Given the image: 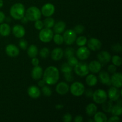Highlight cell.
<instances>
[{"instance_id": "obj_2", "label": "cell", "mask_w": 122, "mask_h": 122, "mask_svg": "<svg viewBox=\"0 0 122 122\" xmlns=\"http://www.w3.org/2000/svg\"><path fill=\"white\" fill-rule=\"evenodd\" d=\"M10 15L13 19L15 20H21V18L25 16V6L21 3H16L11 6L10 10Z\"/></svg>"}, {"instance_id": "obj_22", "label": "cell", "mask_w": 122, "mask_h": 122, "mask_svg": "<svg viewBox=\"0 0 122 122\" xmlns=\"http://www.w3.org/2000/svg\"><path fill=\"white\" fill-rule=\"evenodd\" d=\"M99 79H100V81L103 84L106 85H111V80L110 77L107 71H102L99 74Z\"/></svg>"}, {"instance_id": "obj_37", "label": "cell", "mask_w": 122, "mask_h": 122, "mask_svg": "<svg viewBox=\"0 0 122 122\" xmlns=\"http://www.w3.org/2000/svg\"><path fill=\"white\" fill-rule=\"evenodd\" d=\"M74 54H75V50L71 47L67 48L65 52H64V55H65V57L67 58L73 57V56H74Z\"/></svg>"}, {"instance_id": "obj_52", "label": "cell", "mask_w": 122, "mask_h": 122, "mask_svg": "<svg viewBox=\"0 0 122 122\" xmlns=\"http://www.w3.org/2000/svg\"><path fill=\"white\" fill-rule=\"evenodd\" d=\"M45 84H46V83H45V82L44 81V80H40V81L38 82V86L40 87H42V88L45 85Z\"/></svg>"}, {"instance_id": "obj_44", "label": "cell", "mask_w": 122, "mask_h": 122, "mask_svg": "<svg viewBox=\"0 0 122 122\" xmlns=\"http://www.w3.org/2000/svg\"><path fill=\"white\" fill-rule=\"evenodd\" d=\"M63 120L64 122H70L72 120V116L69 113H67L63 116Z\"/></svg>"}, {"instance_id": "obj_34", "label": "cell", "mask_w": 122, "mask_h": 122, "mask_svg": "<svg viewBox=\"0 0 122 122\" xmlns=\"http://www.w3.org/2000/svg\"><path fill=\"white\" fill-rule=\"evenodd\" d=\"M72 70V67L70 66L68 63H63L61 67V70L64 73L71 72Z\"/></svg>"}, {"instance_id": "obj_17", "label": "cell", "mask_w": 122, "mask_h": 122, "mask_svg": "<svg viewBox=\"0 0 122 122\" xmlns=\"http://www.w3.org/2000/svg\"><path fill=\"white\" fill-rule=\"evenodd\" d=\"M89 71H91L94 73H97L101 70L102 67V64L100 63V61L97 60L92 61L88 65Z\"/></svg>"}, {"instance_id": "obj_55", "label": "cell", "mask_w": 122, "mask_h": 122, "mask_svg": "<svg viewBox=\"0 0 122 122\" xmlns=\"http://www.w3.org/2000/svg\"><path fill=\"white\" fill-rule=\"evenodd\" d=\"M3 1H2V0H0V8H1V7L3 6Z\"/></svg>"}, {"instance_id": "obj_1", "label": "cell", "mask_w": 122, "mask_h": 122, "mask_svg": "<svg viewBox=\"0 0 122 122\" xmlns=\"http://www.w3.org/2000/svg\"><path fill=\"white\" fill-rule=\"evenodd\" d=\"M42 76L43 79L46 84L53 85L59 79V71L56 67L50 66L46 68Z\"/></svg>"}, {"instance_id": "obj_6", "label": "cell", "mask_w": 122, "mask_h": 122, "mask_svg": "<svg viewBox=\"0 0 122 122\" xmlns=\"http://www.w3.org/2000/svg\"><path fill=\"white\" fill-rule=\"evenodd\" d=\"M40 32L39 33V39L42 42L48 43L50 42L52 40L53 38V32L51 29L44 28L40 30Z\"/></svg>"}, {"instance_id": "obj_15", "label": "cell", "mask_w": 122, "mask_h": 122, "mask_svg": "<svg viewBox=\"0 0 122 122\" xmlns=\"http://www.w3.org/2000/svg\"><path fill=\"white\" fill-rule=\"evenodd\" d=\"M6 54L9 57H15L19 54V50L17 46L13 44H9L5 48Z\"/></svg>"}, {"instance_id": "obj_40", "label": "cell", "mask_w": 122, "mask_h": 122, "mask_svg": "<svg viewBox=\"0 0 122 122\" xmlns=\"http://www.w3.org/2000/svg\"><path fill=\"white\" fill-rule=\"evenodd\" d=\"M84 29H85V27L83 25H77V26H75L73 30L76 34H81V33H83Z\"/></svg>"}, {"instance_id": "obj_29", "label": "cell", "mask_w": 122, "mask_h": 122, "mask_svg": "<svg viewBox=\"0 0 122 122\" xmlns=\"http://www.w3.org/2000/svg\"><path fill=\"white\" fill-rule=\"evenodd\" d=\"M102 104V110L104 112H106V113H110L112 107L113 106V101H112L111 100H110V101L106 100Z\"/></svg>"}, {"instance_id": "obj_43", "label": "cell", "mask_w": 122, "mask_h": 122, "mask_svg": "<svg viewBox=\"0 0 122 122\" xmlns=\"http://www.w3.org/2000/svg\"><path fill=\"white\" fill-rule=\"evenodd\" d=\"M19 46L23 50H26L27 46V42L25 39H21L19 42Z\"/></svg>"}, {"instance_id": "obj_56", "label": "cell", "mask_w": 122, "mask_h": 122, "mask_svg": "<svg viewBox=\"0 0 122 122\" xmlns=\"http://www.w3.org/2000/svg\"><path fill=\"white\" fill-rule=\"evenodd\" d=\"M88 121H89V122H94V120H88Z\"/></svg>"}, {"instance_id": "obj_39", "label": "cell", "mask_w": 122, "mask_h": 122, "mask_svg": "<svg viewBox=\"0 0 122 122\" xmlns=\"http://www.w3.org/2000/svg\"><path fill=\"white\" fill-rule=\"evenodd\" d=\"M78 62L79 61L78 60H77V58H76V57H74V56L68 58L67 63L71 67H75V66L78 63Z\"/></svg>"}, {"instance_id": "obj_33", "label": "cell", "mask_w": 122, "mask_h": 122, "mask_svg": "<svg viewBox=\"0 0 122 122\" xmlns=\"http://www.w3.org/2000/svg\"><path fill=\"white\" fill-rule=\"evenodd\" d=\"M76 42L77 45L79 46H84L86 45L87 42V38L84 36H79L76 39Z\"/></svg>"}, {"instance_id": "obj_51", "label": "cell", "mask_w": 122, "mask_h": 122, "mask_svg": "<svg viewBox=\"0 0 122 122\" xmlns=\"http://www.w3.org/2000/svg\"><path fill=\"white\" fill-rule=\"evenodd\" d=\"M74 121L75 122H82L83 121V117H82V116L78 115L75 117Z\"/></svg>"}, {"instance_id": "obj_14", "label": "cell", "mask_w": 122, "mask_h": 122, "mask_svg": "<svg viewBox=\"0 0 122 122\" xmlns=\"http://www.w3.org/2000/svg\"><path fill=\"white\" fill-rule=\"evenodd\" d=\"M98 59L102 65L106 64L107 63H109L111 60V55L108 52L106 51H101L97 55Z\"/></svg>"}, {"instance_id": "obj_24", "label": "cell", "mask_w": 122, "mask_h": 122, "mask_svg": "<svg viewBox=\"0 0 122 122\" xmlns=\"http://www.w3.org/2000/svg\"><path fill=\"white\" fill-rule=\"evenodd\" d=\"M11 32L10 26L7 23H2L0 25V35L2 36L9 35Z\"/></svg>"}, {"instance_id": "obj_7", "label": "cell", "mask_w": 122, "mask_h": 122, "mask_svg": "<svg viewBox=\"0 0 122 122\" xmlns=\"http://www.w3.org/2000/svg\"><path fill=\"white\" fill-rule=\"evenodd\" d=\"M89 67L88 64L85 62H79L75 66V71L76 75L79 76H86L89 73Z\"/></svg>"}, {"instance_id": "obj_20", "label": "cell", "mask_w": 122, "mask_h": 122, "mask_svg": "<svg viewBox=\"0 0 122 122\" xmlns=\"http://www.w3.org/2000/svg\"><path fill=\"white\" fill-rule=\"evenodd\" d=\"M51 56L52 59L54 61L60 60L64 56V51L60 48H56L52 51Z\"/></svg>"}, {"instance_id": "obj_3", "label": "cell", "mask_w": 122, "mask_h": 122, "mask_svg": "<svg viewBox=\"0 0 122 122\" xmlns=\"http://www.w3.org/2000/svg\"><path fill=\"white\" fill-rule=\"evenodd\" d=\"M25 16L29 21H35L41 17V11L36 7H30L25 12Z\"/></svg>"}, {"instance_id": "obj_30", "label": "cell", "mask_w": 122, "mask_h": 122, "mask_svg": "<svg viewBox=\"0 0 122 122\" xmlns=\"http://www.w3.org/2000/svg\"><path fill=\"white\" fill-rule=\"evenodd\" d=\"M111 113H112V114H113L114 116H119L122 115V106H120V105L118 104H116V106H113L112 108V110H111Z\"/></svg>"}, {"instance_id": "obj_35", "label": "cell", "mask_w": 122, "mask_h": 122, "mask_svg": "<svg viewBox=\"0 0 122 122\" xmlns=\"http://www.w3.org/2000/svg\"><path fill=\"white\" fill-rule=\"evenodd\" d=\"M112 61V63L116 66H120L122 64V58L118 56H113L112 58H111Z\"/></svg>"}, {"instance_id": "obj_38", "label": "cell", "mask_w": 122, "mask_h": 122, "mask_svg": "<svg viewBox=\"0 0 122 122\" xmlns=\"http://www.w3.org/2000/svg\"><path fill=\"white\" fill-rule=\"evenodd\" d=\"M42 92L43 94L46 97H50L52 95V91H51V88L48 86H44L42 89Z\"/></svg>"}, {"instance_id": "obj_41", "label": "cell", "mask_w": 122, "mask_h": 122, "mask_svg": "<svg viewBox=\"0 0 122 122\" xmlns=\"http://www.w3.org/2000/svg\"><path fill=\"white\" fill-rule=\"evenodd\" d=\"M35 27L36 29L41 30L44 27V23L41 20H36V21H35Z\"/></svg>"}, {"instance_id": "obj_19", "label": "cell", "mask_w": 122, "mask_h": 122, "mask_svg": "<svg viewBox=\"0 0 122 122\" xmlns=\"http://www.w3.org/2000/svg\"><path fill=\"white\" fill-rule=\"evenodd\" d=\"M13 33L16 38H21L25 35V29L21 25H15L13 28Z\"/></svg>"}, {"instance_id": "obj_31", "label": "cell", "mask_w": 122, "mask_h": 122, "mask_svg": "<svg viewBox=\"0 0 122 122\" xmlns=\"http://www.w3.org/2000/svg\"><path fill=\"white\" fill-rule=\"evenodd\" d=\"M43 23H44V27H45V28L51 29L55 25V21L54 19L50 17H47V18L44 20Z\"/></svg>"}, {"instance_id": "obj_26", "label": "cell", "mask_w": 122, "mask_h": 122, "mask_svg": "<svg viewBox=\"0 0 122 122\" xmlns=\"http://www.w3.org/2000/svg\"><path fill=\"white\" fill-rule=\"evenodd\" d=\"M94 121L96 122H107V117L102 112H96L94 114Z\"/></svg>"}, {"instance_id": "obj_45", "label": "cell", "mask_w": 122, "mask_h": 122, "mask_svg": "<svg viewBox=\"0 0 122 122\" xmlns=\"http://www.w3.org/2000/svg\"><path fill=\"white\" fill-rule=\"evenodd\" d=\"M112 50H114L115 52H121L122 51V46L120 44H114L112 46Z\"/></svg>"}, {"instance_id": "obj_8", "label": "cell", "mask_w": 122, "mask_h": 122, "mask_svg": "<svg viewBox=\"0 0 122 122\" xmlns=\"http://www.w3.org/2000/svg\"><path fill=\"white\" fill-rule=\"evenodd\" d=\"M64 42L67 45H71L75 42L76 39V33L73 30H67L63 34Z\"/></svg>"}, {"instance_id": "obj_46", "label": "cell", "mask_w": 122, "mask_h": 122, "mask_svg": "<svg viewBox=\"0 0 122 122\" xmlns=\"http://www.w3.org/2000/svg\"><path fill=\"white\" fill-rule=\"evenodd\" d=\"M116 70H117L116 66L115 65H114V64H112V65L108 66V71H109L110 73H112V74L114 73L116 71Z\"/></svg>"}, {"instance_id": "obj_10", "label": "cell", "mask_w": 122, "mask_h": 122, "mask_svg": "<svg viewBox=\"0 0 122 122\" xmlns=\"http://www.w3.org/2000/svg\"><path fill=\"white\" fill-rule=\"evenodd\" d=\"M111 83L113 86L120 88L122 86V75L120 73H114L110 77Z\"/></svg>"}, {"instance_id": "obj_27", "label": "cell", "mask_w": 122, "mask_h": 122, "mask_svg": "<svg viewBox=\"0 0 122 122\" xmlns=\"http://www.w3.org/2000/svg\"><path fill=\"white\" fill-rule=\"evenodd\" d=\"M27 52L29 57H30V58L36 57L38 53V48H37V46L36 45H31L28 48V49H27Z\"/></svg>"}, {"instance_id": "obj_12", "label": "cell", "mask_w": 122, "mask_h": 122, "mask_svg": "<svg viewBox=\"0 0 122 122\" xmlns=\"http://www.w3.org/2000/svg\"><path fill=\"white\" fill-rule=\"evenodd\" d=\"M120 91L117 88L113 86L111 87L108 91L107 96L112 101H116L120 97Z\"/></svg>"}, {"instance_id": "obj_32", "label": "cell", "mask_w": 122, "mask_h": 122, "mask_svg": "<svg viewBox=\"0 0 122 122\" xmlns=\"http://www.w3.org/2000/svg\"><path fill=\"white\" fill-rule=\"evenodd\" d=\"M52 38H53L54 42L57 45H61L64 42L63 36L59 33H56L54 36H53Z\"/></svg>"}, {"instance_id": "obj_23", "label": "cell", "mask_w": 122, "mask_h": 122, "mask_svg": "<svg viewBox=\"0 0 122 122\" xmlns=\"http://www.w3.org/2000/svg\"><path fill=\"white\" fill-rule=\"evenodd\" d=\"M54 31L56 33L61 34L64 31L66 28V24L64 21H59L54 25Z\"/></svg>"}, {"instance_id": "obj_42", "label": "cell", "mask_w": 122, "mask_h": 122, "mask_svg": "<svg viewBox=\"0 0 122 122\" xmlns=\"http://www.w3.org/2000/svg\"><path fill=\"white\" fill-rule=\"evenodd\" d=\"M64 77H65L66 80L67 82H71L73 81V76L72 73L71 72H69V73H64Z\"/></svg>"}, {"instance_id": "obj_36", "label": "cell", "mask_w": 122, "mask_h": 122, "mask_svg": "<svg viewBox=\"0 0 122 122\" xmlns=\"http://www.w3.org/2000/svg\"><path fill=\"white\" fill-rule=\"evenodd\" d=\"M39 55H40L41 57L43 58H46L50 55V50L48 48L45 47L43 48L42 49H41V50L39 52Z\"/></svg>"}, {"instance_id": "obj_11", "label": "cell", "mask_w": 122, "mask_h": 122, "mask_svg": "<svg viewBox=\"0 0 122 122\" xmlns=\"http://www.w3.org/2000/svg\"><path fill=\"white\" fill-rule=\"evenodd\" d=\"M55 7L51 3H46L42 6L41 13L45 17H51L54 13Z\"/></svg>"}, {"instance_id": "obj_48", "label": "cell", "mask_w": 122, "mask_h": 122, "mask_svg": "<svg viewBox=\"0 0 122 122\" xmlns=\"http://www.w3.org/2000/svg\"><path fill=\"white\" fill-rule=\"evenodd\" d=\"M120 118L117 116H114L111 117L108 120H107V121L109 122H120Z\"/></svg>"}, {"instance_id": "obj_53", "label": "cell", "mask_w": 122, "mask_h": 122, "mask_svg": "<svg viewBox=\"0 0 122 122\" xmlns=\"http://www.w3.org/2000/svg\"><path fill=\"white\" fill-rule=\"evenodd\" d=\"M21 23H27L28 22L29 20H27V19L26 18V16H23L21 19Z\"/></svg>"}, {"instance_id": "obj_13", "label": "cell", "mask_w": 122, "mask_h": 122, "mask_svg": "<svg viewBox=\"0 0 122 122\" xmlns=\"http://www.w3.org/2000/svg\"><path fill=\"white\" fill-rule=\"evenodd\" d=\"M101 41L97 38H91L88 41V46L89 50L92 51H96L99 50L101 48Z\"/></svg>"}, {"instance_id": "obj_18", "label": "cell", "mask_w": 122, "mask_h": 122, "mask_svg": "<svg viewBox=\"0 0 122 122\" xmlns=\"http://www.w3.org/2000/svg\"><path fill=\"white\" fill-rule=\"evenodd\" d=\"M27 94L32 98L36 99L40 97L41 91L36 86H31L27 89Z\"/></svg>"}, {"instance_id": "obj_28", "label": "cell", "mask_w": 122, "mask_h": 122, "mask_svg": "<svg viewBox=\"0 0 122 122\" xmlns=\"http://www.w3.org/2000/svg\"><path fill=\"white\" fill-rule=\"evenodd\" d=\"M97 82V77L94 75H88L86 78V82L87 85L89 86H93L96 85Z\"/></svg>"}, {"instance_id": "obj_4", "label": "cell", "mask_w": 122, "mask_h": 122, "mask_svg": "<svg viewBox=\"0 0 122 122\" xmlns=\"http://www.w3.org/2000/svg\"><path fill=\"white\" fill-rule=\"evenodd\" d=\"M107 94L105 91L99 89L93 93L92 98L95 103L102 104L107 100Z\"/></svg>"}, {"instance_id": "obj_49", "label": "cell", "mask_w": 122, "mask_h": 122, "mask_svg": "<svg viewBox=\"0 0 122 122\" xmlns=\"http://www.w3.org/2000/svg\"><path fill=\"white\" fill-rule=\"evenodd\" d=\"M39 63V61L38 58H36V57H33V58H32V65L34 66H38Z\"/></svg>"}, {"instance_id": "obj_25", "label": "cell", "mask_w": 122, "mask_h": 122, "mask_svg": "<svg viewBox=\"0 0 122 122\" xmlns=\"http://www.w3.org/2000/svg\"><path fill=\"white\" fill-rule=\"evenodd\" d=\"M97 112V107L95 104H89L86 107V113L89 116H92Z\"/></svg>"}, {"instance_id": "obj_9", "label": "cell", "mask_w": 122, "mask_h": 122, "mask_svg": "<svg viewBox=\"0 0 122 122\" xmlns=\"http://www.w3.org/2000/svg\"><path fill=\"white\" fill-rule=\"evenodd\" d=\"M76 56L77 58L81 60H86L90 56V51L86 46H80L79 48L76 51Z\"/></svg>"}, {"instance_id": "obj_47", "label": "cell", "mask_w": 122, "mask_h": 122, "mask_svg": "<svg viewBox=\"0 0 122 122\" xmlns=\"http://www.w3.org/2000/svg\"><path fill=\"white\" fill-rule=\"evenodd\" d=\"M85 94L86 96L88 98H91V97H92V95H93V91L91 89H88L86 90H85L84 91Z\"/></svg>"}, {"instance_id": "obj_16", "label": "cell", "mask_w": 122, "mask_h": 122, "mask_svg": "<svg viewBox=\"0 0 122 122\" xmlns=\"http://www.w3.org/2000/svg\"><path fill=\"white\" fill-rule=\"evenodd\" d=\"M69 86L67 83L64 82H60L56 86V91L60 95H65L69 92Z\"/></svg>"}, {"instance_id": "obj_5", "label": "cell", "mask_w": 122, "mask_h": 122, "mask_svg": "<svg viewBox=\"0 0 122 122\" xmlns=\"http://www.w3.org/2000/svg\"><path fill=\"white\" fill-rule=\"evenodd\" d=\"M70 89L71 94L76 97H79L83 95L85 90L84 85L79 82H74L71 84Z\"/></svg>"}, {"instance_id": "obj_54", "label": "cell", "mask_w": 122, "mask_h": 122, "mask_svg": "<svg viewBox=\"0 0 122 122\" xmlns=\"http://www.w3.org/2000/svg\"><path fill=\"white\" fill-rule=\"evenodd\" d=\"M63 107H64V106L62 104H57L56 106V108L58 110L61 109V108H63Z\"/></svg>"}, {"instance_id": "obj_21", "label": "cell", "mask_w": 122, "mask_h": 122, "mask_svg": "<svg viewBox=\"0 0 122 122\" xmlns=\"http://www.w3.org/2000/svg\"><path fill=\"white\" fill-rule=\"evenodd\" d=\"M31 75H32V77L34 80L37 81V80L40 79L43 75L42 68L39 66H35L31 73Z\"/></svg>"}, {"instance_id": "obj_50", "label": "cell", "mask_w": 122, "mask_h": 122, "mask_svg": "<svg viewBox=\"0 0 122 122\" xmlns=\"http://www.w3.org/2000/svg\"><path fill=\"white\" fill-rule=\"evenodd\" d=\"M5 19V15L4 13L2 11H0V24L2 23Z\"/></svg>"}]
</instances>
